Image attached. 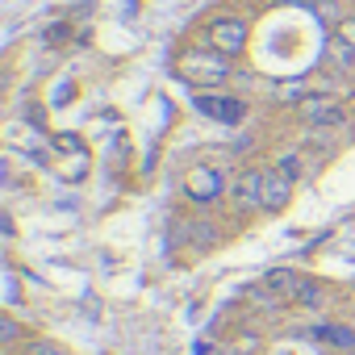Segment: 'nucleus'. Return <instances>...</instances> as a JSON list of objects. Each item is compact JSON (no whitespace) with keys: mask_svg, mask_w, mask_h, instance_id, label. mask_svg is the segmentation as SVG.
<instances>
[{"mask_svg":"<svg viewBox=\"0 0 355 355\" xmlns=\"http://www.w3.org/2000/svg\"><path fill=\"white\" fill-rule=\"evenodd\" d=\"M180 76L189 84H226L230 80V55H201L189 51L180 55Z\"/></svg>","mask_w":355,"mask_h":355,"instance_id":"obj_1","label":"nucleus"},{"mask_svg":"<svg viewBox=\"0 0 355 355\" xmlns=\"http://www.w3.org/2000/svg\"><path fill=\"white\" fill-rule=\"evenodd\" d=\"M268 284H272L280 297H288V301H297V305H305V309H318V305L326 301V293H322L313 280L293 276V272H272V276H268Z\"/></svg>","mask_w":355,"mask_h":355,"instance_id":"obj_2","label":"nucleus"},{"mask_svg":"<svg viewBox=\"0 0 355 355\" xmlns=\"http://www.w3.org/2000/svg\"><path fill=\"white\" fill-rule=\"evenodd\" d=\"M205 117H214V121H222V125H239L243 117H247V105L239 101V96H214V92H197V101H193Z\"/></svg>","mask_w":355,"mask_h":355,"instance_id":"obj_3","label":"nucleus"},{"mask_svg":"<svg viewBox=\"0 0 355 355\" xmlns=\"http://www.w3.org/2000/svg\"><path fill=\"white\" fill-rule=\"evenodd\" d=\"M209 42H214L218 55H239V51L247 46V26H243L239 17H218V21L209 26Z\"/></svg>","mask_w":355,"mask_h":355,"instance_id":"obj_4","label":"nucleus"},{"mask_svg":"<svg viewBox=\"0 0 355 355\" xmlns=\"http://www.w3.org/2000/svg\"><path fill=\"white\" fill-rule=\"evenodd\" d=\"M293 201V180L276 167V171H263V189H259V205L268 209V214H276V209H284Z\"/></svg>","mask_w":355,"mask_h":355,"instance_id":"obj_5","label":"nucleus"},{"mask_svg":"<svg viewBox=\"0 0 355 355\" xmlns=\"http://www.w3.org/2000/svg\"><path fill=\"white\" fill-rule=\"evenodd\" d=\"M301 117H305L309 125H343V121H347V113L338 109L334 96H305V101H301Z\"/></svg>","mask_w":355,"mask_h":355,"instance_id":"obj_6","label":"nucleus"},{"mask_svg":"<svg viewBox=\"0 0 355 355\" xmlns=\"http://www.w3.org/2000/svg\"><path fill=\"white\" fill-rule=\"evenodd\" d=\"M222 193V175L214 167H193L189 171V197L193 201H214Z\"/></svg>","mask_w":355,"mask_h":355,"instance_id":"obj_7","label":"nucleus"},{"mask_svg":"<svg viewBox=\"0 0 355 355\" xmlns=\"http://www.w3.org/2000/svg\"><path fill=\"white\" fill-rule=\"evenodd\" d=\"M259 189H263V171H243L239 184H234V201L243 209H263L259 205Z\"/></svg>","mask_w":355,"mask_h":355,"instance_id":"obj_8","label":"nucleus"},{"mask_svg":"<svg viewBox=\"0 0 355 355\" xmlns=\"http://www.w3.org/2000/svg\"><path fill=\"white\" fill-rule=\"evenodd\" d=\"M313 334H318V338H326V343H334V347H343V351H351V347H355V330H351V326H334V322H330V326H318Z\"/></svg>","mask_w":355,"mask_h":355,"instance_id":"obj_9","label":"nucleus"},{"mask_svg":"<svg viewBox=\"0 0 355 355\" xmlns=\"http://www.w3.org/2000/svg\"><path fill=\"white\" fill-rule=\"evenodd\" d=\"M280 171L288 175V180H297V175H301V159L288 150V155H280Z\"/></svg>","mask_w":355,"mask_h":355,"instance_id":"obj_10","label":"nucleus"},{"mask_svg":"<svg viewBox=\"0 0 355 355\" xmlns=\"http://www.w3.org/2000/svg\"><path fill=\"white\" fill-rule=\"evenodd\" d=\"M30 355H63L55 343H30Z\"/></svg>","mask_w":355,"mask_h":355,"instance_id":"obj_11","label":"nucleus"},{"mask_svg":"<svg viewBox=\"0 0 355 355\" xmlns=\"http://www.w3.org/2000/svg\"><path fill=\"white\" fill-rule=\"evenodd\" d=\"M338 30H343V42H347L351 51H355V17H347V21H343Z\"/></svg>","mask_w":355,"mask_h":355,"instance_id":"obj_12","label":"nucleus"}]
</instances>
